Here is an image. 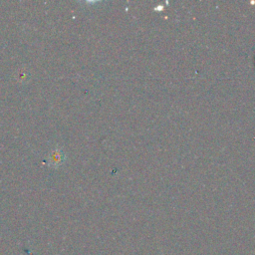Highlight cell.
<instances>
[{"mask_svg": "<svg viewBox=\"0 0 255 255\" xmlns=\"http://www.w3.org/2000/svg\"><path fill=\"white\" fill-rule=\"evenodd\" d=\"M65 161V156L63 154V152L59 149H56L54 151H52L48 157V164L51 167L54 168H58L60 167L63 162Z\"/></svg>", "mask_w": 255, "mask_h": 255, "instance_id": "1", "label": "cell"}]
</instances>
